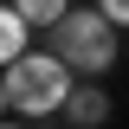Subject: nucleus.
I'll return each instance as SVG.
<instances>
[{
  "label": "nucleus",
  "mask_w": 129,
  "mask_h": 129,
  "mask_svg": "<svg viewBox=\"0 0 129 129\" xmlns=\"http://www.w3.org/2000/svg\"><path fill=\"white\" fill-rule=\"evenodd\" d=\"M0 78H7L13 116H64V103H71V90H78V71H71L58 52H26V58L7 64Z\"/></svg>",
  "instance_id": "f257e3e1"
},
{
  "label": "nucleus",
  "mask_w": 129,
  "mask_h": 129,
  "mask_svg": "<svg viewBox=\"0 0 129 129\" xmlns=\"http://www.w3.org/2000/svg\"><path fill=\"white\" fill-rule=\"evenodd\" d=\"M13 13L26 19L32 32H52V26H58L64 13H71V0H13Z\"/></svg>",
  "instance_id": "39448f33"
},
{
  "label": "nucleus",
  "mask_w": 129,
  "mask_h": 129,
  "mask_svg": "<svg viewBox=\"0 0 129 129\" xmlns=\"http://www.w3.org/2000/svg\"><path fill=\"white\" fill-rule=\"evenodd\" d=\"M0 129H26V123H0Z\"/></svg>",
  "instance_id": "6e6552de"
},
{
  "label": "nucleus",
  "mask_w": 129,
  "mask_h": 129,
  "mask_svg": "<svg viewBox=\"0 0 129 129\" xmlns=\"http://www.w3.org/2000/svg\"><path fill=\"white\" fill-rule=\"evenodd\" d=\"M52 52H58L78 78H103L116 64V26L97 13V7H71V13L52 26Z\"/></svg>",
  "instance_id": "f03ea898"
},
{
  "label": "nucleus",
  "mask_w": 129,
  "mask_h": 129,
  "mask_svg": "<svg viewBox=\"0 0 129 129\" xmlns=\"http://www.w3.org/2000/svg\"><path fill=\"white\" fill-rule=\"evenodd\" d=\"M7 110H13V103H7V78H0V123H7Z\"/></svg>",
  "instance_id": "0eeeda50"
},
{
  "label": "nucleus",
  "mask_w": 129,
  "mask_h": 129,
  "mask_svg": "<svg viewBox=\"0 0 129 129\" xmlns=\"http://www.w3.org/2000/svg\"><path fill=\"white\" fill-rule=\"evenodd\" d=\"M64 123L71 129H103L110 123V90H103L97 78H84L78 90H71V103H64Z\"/></svg>",
  "instance_id": "7ed1b4c3"
},
{
  "label": "nucleus",
  "mask_w": 129,
  "mask_h": 129,
  "mask_svg": "<svg viewBox=\"0 0 129 129\" xmlns=\"http://www.w3.org/2000/svg\"><path fill=\"white\" fill-rule=\"evenodd\" d=\"M90 7H97L103 19H110L116 32H129V0H90Z\"/></svg>",
  "instance_id": "423d86ee"
},
{
  "label": "nucleus",
  "mask_w": 129,
  "mask_h": 129,
  "mask_svg": "<svg viewBox=\"0 0 129 129\" xmlns=\"http://www.w3.org/2000/svg\"><path fill=\"white\" fill-rule=\"evenodd\" d=\"M26 52H32V26L13 13V0H0V71L13 58H26Z\"/></svg>",
  "instance_id": "20e7f679"
}]
</instances>
